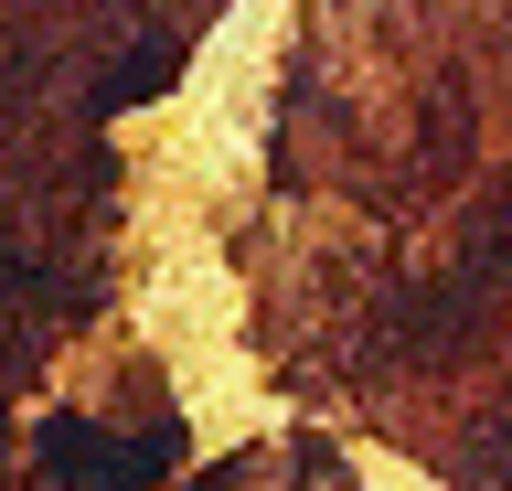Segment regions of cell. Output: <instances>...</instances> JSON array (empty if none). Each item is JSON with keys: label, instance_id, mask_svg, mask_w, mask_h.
<instances>
[{"label": "cell", "instance_id": "6da1fadb", "mask_svg": "<svg viewBox=\"0 0 512 491\" xmlns=\"http://www.w3.org/2000/svg\"><path fill=\"white\" fill-rule=\"evenodd\" d=\"M171 427L160 438H107V427H86V417H54L43 427V481L54 491H150L160 470H171Z\"/></svg>", "mask_w": 512, "mask_h": 491}, {"label": "cell", "instance_id": "7a4b0ae2", "mask_svg": "<svg viewBox=\"0 0 512 491\" xmlns=\"http://www.w3.org/2000/svg\"><path fill=\"white\" fill-rule=\"evenodd\" d=\"M171 75H182V54H171V43H139V54H128L118 75H107V107H139V97H160Z\"/></svg>", "mask_w": 512, "mask_h": 491}]
</instances>
